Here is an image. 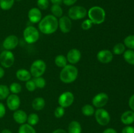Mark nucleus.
<instances>
[{"label": "nucleus", "mask_w": 134, "mask_h": 133, "mask_svg": "<svg viewBox=\"0 0 134 133\" xmlns=\"http://www.w3.org/2000/svg\"><path fill=\"white\" fill-rule=\"evenodd\" d=\"M54 114L55 117H56V118H61L65 114V109L63 107L59 106L55 109Z\"/></svg>", "instance_id": "35"}, {"label": "nucleus", "mask_w": 134, "mask_h": 133, "mask_svg": "<svg viewBox=\"0 0 134 133\" xmlns=\"http://www.w3.org/2000/svg\"><path fill=\"white\" fill-rule=\"evenodd\" d=\"M92 24L93 23L90 19H86L84 20L81 23V27L83 30H88L91 28Z\"/></svg>", "instance_id": "37"}, {"label": "nucleus", "mask_w": 134, "mask_h": 133, "mask_svg": "<svg viewBox=\"0 0 134 133\" xmlns=\"http://www.w3.org/2000/svg\"><path fill=\"white\" fill-rule=\"evenodd\" d=\"M7 105L10 110L16 111L20 106V99L16 94H10L7 98Z\"/></svg>", "instance_id": "12"}, {"label": "nucleus", "mask_w": 134, "mask_h": 133, "mask_svg": "<svg viewBox=\"0 0 134 133\" xmlns=\"http://www.w3.org/2000/svg\"><path fill=\"white\" fill-rule=\"evenodd\" d=\"M14 56L10 50L3 51L0 53V63L4 68H10L14 63Z\"/></svg>", "instance_id": "8"}, {"label": "nucleus", "mask_w": 134, "mask_h": 133, "mask_svg": "<svg viewBox=\"0 0 134 133\" xmlns=\"http://www.w3.org/2000/svg\"><path fill=\"white\" fill-rule=\"evenodd\" d=\"M14 0H0V8L3 10H8L13 7Z\"/></svg>", "instance_id": "26"}, {"label": "nucleus", "mask_w": 134, "mask_h": 133, "mask_svg": "<svg viewBox=\"0 0 134 133\" xmlns=\"http://www.w3.org/2000/svg\"><path fill=\"white\" fill-rule=\"evenodd\" d=\"M82 113L84 116H92L95 113V110H94V106L90 104H85L83 106L81 109Z\"/></svg>", "instance_id": "25"}, {"label": "nucleus", "mask_w": 134, "mask_h": 133, "mask_svg": "<svg viewBox=\"0 0 134 133\" xmlns=\"http://www.w3.org/2000/svg\"><path fill=\"white\" fill-rule=\"evenodd\" d=\"M26 88L27 89V91H30V92H33V91H35L37 87L33 80L30 79L27 82H26Z\"/></svg>", "instance_id": "36"}, {"label": "nucleus", "mask_w": 134, "mask_h": 133, "mask_svg": "<svg viewBox=\"0 0 134 133\" xmlns=\"http://www.w3.org/2000/svg\"><path fill=\"white\" fill-rule=\"evenodd\" d=\"M24 39L28 44H34L39 39V31L34 26H27L23 32Z\"/></svg>", "instance_id": "4"}, {"label": "nucleus", "mask_w": 134, "mask_h": 133, "mask_svg": "<svg viewBox=\"0 0 134 133\" xmlns=\"http://www.w3.org/2000/svg\"><path fill=\"white\" fill-rule=\"evenodd\" d=\"M13 119L14 120L16 123L20 124V125H22V124L26 123L27 121V115L26 112L22 110H17L14 111V113H13Z\"/></svg>", "instance_id": "17"}, {"label": "nucleus", "mask_w": 134, "mask_h": 133, "mask_svg": "<svg viewBox=\"0 0 134 133\" xmlns=\"http://www.w3.org/2000/svg\"><path fill=\"white\" fill-rule=\"evenodd\" d=\"M47 69L45 62L42 59H37L34 61L30 66V73L31 76L34 78L42 76Z\"/></svg>", "instance_id": "5"}, {"label": "nucleus", "mask_w": 134, "mask_h": 133, "mask_svg": "<svg viewBox=\"0 0 134 133\" xmlns=\"http://www.w3.org/2000/svg\"><path fill=\"white\" fill-rule=\"evenodd\" d=\"M129 106L131 110L134 112V94L130 96L129 99Z\"/></svg>", "instance_id": "41"}, {"label": "nucleus", "mask_w": 134, "mask_h": 133, "mask_svg": "<svg viewBox=\"0 0 134 133\" xmlns=\"http://www.w3.org/2000/svg\"><path fill=\"white\" fill-rule=\"evenodd\" d=\"M19 43L18 38L16 35H10L7 37L3 42V46L7 50H11L16 48Z\"/></svg>", "instance_id": "11"}, {"label": "nucleus", "mask_w": 134, "mask_h": 133, "mask_svg": "<svg viewBox=\"0 0 134 133\" xmlns=\"http://www.w3.org/2000/svg\"><path fill=\"white\" fill-rule=\"evenodd\" d=\"M32 108L35 110H42L45 106V100L43 97H37L32 101Z\"/></svg>", "instance_id": "21"}, {"label": "nucleus", "mask_w": 134, "mask_h": 133, "mask_svg": "<svg viewBox=\"0 0 134 133\" xmlns=\"http://www.w3.org/2000/svg\"><path fill=\"white\" fill-rule=\"evenodd\" d=\"M126 50V46L123 43H117L114 46L113 48V52L116 55H120L124 53Z\"/></svg>", "instance_id": "29"}, {"label": "nucleus", "mask_w": 134, "mask_h": 133, "mask_svg": "<svg viewBox=\"0 0 134 133\" xmlns=\"http://www.w3.org/2000/svg\"><path fill=\"white\" fill-rule=\"evenodd\" d=\"M58 27L61 31L64 33H68L71 30V20L66 16H62L58 20Z\"/></svg>", "instance_id": "13"}, {"label": "nucleus", "mask_w": 134, "mask_h": 133, "mask_svg": "<svg viewBox=\"0 0 134 133\" xmlns=\"http://www.w3.org/2000/svg\"><path fill=\"white\" fill-rule=\"evenodd\" d=\"M18 133H37L34 126L29 125L28 123H24L20 125L18 128Z\"/></svg>", "instance_id": "23"}, {"label": "nucleus", "mask_w": 134, "mask_h": 133, "mask_svg": "<svg viewBox=\"0 0 134 133\" xmlns=\"http://www.w3.org/2000/svg\"><path fill=\"white\" fill-rule=\"evenodd\" d=\"M16 1H22V0H16Z\"/></svg>", "instance_id": "47"}, {"label": "nucleus", "mask_w": 134, "mask_h": 133, "mask_svg": "<svg viewBox=\"0 0 134 133\" xmlns=\"http://www.w3.org/2000/svg\"><path fill=\"white\" fill-rule=\"evenodd\" d=\"M51 1L52 5H61L62 3H63V0H51Z\"/></svg>", "instance_id": "43"}, {"label": "nucleus", "mask_w": 134, "mask_h": 133, "mask_svg": "<svg viewBox=\"0 0 134 133\" xmlns=\"http://www.w3.org/2000/svg\"><path fill=\"white\" fill-rule=\"evenodd\" d=\"M102 133H117V131L113 128H107L105 129Z\"/></svg>", "instance_id": "42"}, {"label": "nucleus", "mask_w": 134, "mask_h": 133, "mask_svg": "<svg viewBox=\"0 0 134 133\" xmlns=\"http://www.w3.org/2000/svg\"><path fill=\"white\" fill-rule=\"evenodd\" d=\"M121 133H134V127L130 125H126V126L123 128Z\"/></svg>", "instance_id": "38"}, {"label": "nucleus", "mask_w": 134, "mask_h": 133, "mask_svg": "<svg viewBox=\"0 0 134 133\" xmlns=\"http://www.w3.org/2000/svg\"><path fill=\"white\" fill-rule=\"evenodd\" d=\"M78 0H63V3L67 6H72L74 5Z\"/></svg>", "instance_id": "40"}, {"label": "nucleus", "mask_w": 134, "mask_h": 133, "mask_svg": "<svg viewBox=\"0 0 134 133\" xmlns=\"http://www.w3.org/2000/svg\"><path fill=\"white\" fill-rule=\"evenodd\" d=\"M67 60L71 65H75L79 62L81 59V52L77 48L71 49L67 53Z\"/></svg>", "instance_id": "15"}, {"label": "nucleus", "mask_w": 134, "mask_h": 133, "mask_svg": "<svg viewBox=\"0 0 134 133\" xmlns=\"http://www.w3.org/2000/svg\"><path fill=\"white\" fill-rule=\"evenodd\" d=\"M51 10L52 12V15L54 16L56 18H58V17L60 18V17L62 16L63 9L60 5H52V6L51 8Z\"/></svg>", "instance_id": "27"}, {"label": "nucleus", "mask_w": 134, "mask_h": 133, "mask_svg": "<svg viewBox=\"0 0 134 133\" xmlns=\"http://www.w3.org/2000/svg\"><path fill=\"white\" fill-rule=\"evenodd\" d=\"M33 80H34L37 88L43 89L45 87L46 80H44V78H43V77L40 76L37 77V78H34V79H33Z\"/></svg>", "instance_id": "33"}, {"label": "nucleus", "mask_w": 134, "mask_h": 133, "mask_svg": "<svg viewBox=\"0 0 134 133\" xmlns=\"http://www.w3.org/2000/svg\"><path fill=\"white\" fill-rule=\"evenodd\" d=\"M37 5L41 10H46L49 7V1L48 0H37Z\"/></svg>", "instance_id": "34"}, {"label": "nucleus", "mask_w": 134, "mask_h": 133, "mask_svg": "<svg viewBox=\"0 0 134 133\" xmlns=\"http://www.w3.org/2000/svg\"><path fill=\"white\" fill-rule=\"evenodd\" d=\"M124 59L128 63L134 65V51L133 50H127L124 52Z\"/></svg>", "instance_id": "24"}, {"label": "nucleus", "mask_w": 134, "mask_h": 133, "mask_svg": "<svg viewBox=\"0 0 134 133\" xmlns=\"http://www.w3.org/2000/svg\"><path fill=\"white\" fill-rule=\"evenodd\" d=\"M5 75V70H4L3 68L0 66V79L2 78Z\"/></svg>", "instance_id": "45"}, {"label": "nucleus", "mask_w": 134, "mask_h": 133, "mask_svg": "<svg viewBox=\"0 0 134 133\" xmlns=\"http://www.w3.org/2000/svg\"><path fill=\"white\" fill-rule=\"evenodd\" d=\"M10 93L9 88L5 85L0 84V100L7 99Z\"/></svg>", "instance_id": "31"}, {"label": "nucleus", "mask_w": 134, "mask_h": 133, "mask_svg": "<svg viewBox=\"0 0 134 133\" xmlns=\"http://www.w3.org/2000/svg\"><path fill=\"white\" fill-rule=\"evenodd\" d=\"M109 101V96L105 93H99L94 96L92 102L96 108H102L107 104Z\"/></svg>", "instance_id": "10"}, {"label": "nucleus", "mask_w": 134, "mask_h": 133, "mask_svg": "<svg viewBox=\"0 0 134 133\" xmlns=\"http://www.w3.org/2000/svg\"><path fill=\"white\" fill-rule=\"evenodd\" d=\"M121 122L125 125H130L134 123V112L128 110L124 112L120 117Z\"/></svg>", "instance_id": "18"}, {"label": "nucleus", "mask_w": 134, "mask_h": 133, "mask_svg": "<svg viewBox=\"0 0 134 133\" xmlns=\"http://www.w3.org/2000/svg\"><path fill=\"white\" fill-rule=\"evenodd\" d=\"M9 91L12 93L13 94H17L20 93L22 91V86L19 83L17 82H13L9 86Z\"/></svg>", "instance_id": "32"}, {"label": "nucleus", "mask_w": 134, "mask_h": 133, "mask_svg": "<svg viewBox=\"0 0 134 133\" xmlns=\"http://www.w3.org/2000/svg\"><path fill=\"white\" fill-rule=\"evenodd\" d=\"M54 63L56 66L62 69L63 67L68 65V60H67L66 57L64 55H58L54 59Z\"/></svg>", "instance_id": "22"}, {"label": "nucleus", "mask_w": 134, "mask_h": 133, "mask_svg": "<svg viewBox=\"0 0 134 133\" xmlns=\"http://www.w3.org/2000/svg\"><path fill=\"white\" fill-rule=\"evenodd\" d=\"M1 133H13V132H12L11 130H10L9 129H3V130L1 132Z\"/></svg>", "instance_id": "46"}, {"label": "nucleus", "mask_w": 134, "mask_h": 133, "mask_svg": "<svg viewBox=\"0 0 134 133\" xmlns=\"http://www.w3.org/2000/svg\"><path fill=\"white\" fill-rule=\"evenodd\" d=\"M97 59L102 63H109L113 61V54L109 50H102L97 53Z\"/></svg>", "instance_id": "14"}, {"label": "nucleus", "mask_w": 134, "mask_h": 133, "mask_svg": "<svg viewBox=\"0 0 134 133\" xmlns=\"http://www.w3.org/2000/svg\"><path fill=\"white\" fill-rule=\"evenodd\" d=\"M16 76L17 79L22 82H27L29 80L31 79V74L30 71L26 69H18L16 72Z\"/></svg>", "instance_id": "19"}, {"label": "nucleus", "mask_w": 134, "mask_h": 133, "mask_svg": "<svg viewBox=\"0 0 134 133\" xmlns=\"http://www.w3.org/2000/svg\"><path fill=\"white\" fill-rule=\"evenodd\" d=\"M38 27L42 33L51 35L56 32L58 28V20L52 14H48L41 20Z\"/></svg>", "instance_id": "1"}, {"label": "nucleus", "mask_w": 134, "mask_h": 133, "mask_svg": "<svg viewBox=\"0 0 134 133\" xmlns=\"http://www.w3.org/2000/svg\"><path fill=\"white\" fill-rule=\"evenodd\" d=\"M39 117L37 113H31L29 116H27V122L29 125H31V126H34V125H36L39 123Z\"/></svg>", "instance_id": "28"}, {"label": "nucleus", "mask_w": 134, "mask_h": 133, "mask_svg": "<svg viewBox=\"0 0 134 133\" xmlns=\"http://www.w3.org/2000/svg\"><path fill=\"white\" fill-rule=\"evenodd\" d=\"M28 19L31 23H38L42 19V13L39 8L33 7L28 11Z\"/></svg>", "instance_id": "16"}, {"label": "nucleus", "mask_w": 134, "mask_h": 133, "mask_svg": "<svg viewBox=\"0 0 134 133\" xmlns=\"http://www.w3.org/2000/svg\"><path fill=\"white\" fill-rule=\"evenodd\" d=\"M52 133H68V132H67L66 130H64V129H58L54 130Z\"/></svg>", "instance_id": "44"}, {"label": "nucleus", "mask_w": 134, "mask_h": 133, "mask_svg": "<svg viewBox=\"0 0 134 133\" xmlns=\"http://www.w3.org/2000/svg\"><path fill=\"white\" fill-rule=\"evenodd\" d=\"M82 126L77 121H72L69 123L68 128V133H81Z\"/></svg>", "instance_id": "20"}, {"label": "nucleus", "mask_w": 134, "mask_h": 133, "mask_svg": "<svg viewBox=\"0 0 134 133\" xmlns=\"http://www.w3.org/2000/svg\"><path fill=\"white\" fill-rule=\"evenodd\" d=\"M5 113H6V109L5 106L3 103L0 102V119L3 117L5 116Z\"/></svg>", "instance_id": "39"}, {"label": "nucleus", "mask_w": 134, "mask_h": 133, "mask_svg": "<svg viewBox=\"0 0 134 133\" xmlns=\"http://www.w3.org/2000/svg\"><path fill=\"white\" fill-rule=\"evenodd\" d=\"M88 19H90L93 24H101L105 20L106 13L104 9L99 6H94L90 8L87 13Z\"/></svg>", "instance_id": "3"}, {"label": "nucleus", "mask_w": 134, "mask_h": 133, "mask_svg": "<svg viewBox=\"0 0 134 133\" xmlns=\"http://www.w3.org/2000/svg\"><path fill=\"white\" fill-rule=\"evenodd\" d=\"M97 123L101 126H106L111 121L109 113L103 108H98L94 113Z\"/></svg>", "instance_id": "7"}, {"label": "nucleus", "mask_w": 134, "mask_h": 133, "mask_svg": "<svg viewBox=\"0 0 134 133\" xmlns=\"http://www.w3.org/2000/svg\"><path fill=\"white\" fill-rule=\"evenodd\" d=\"M124 44L130 50H134V35L127 36L124 40Z\"/></svg>", "instance_id": "30"}, {"label": "nucleus", "mask_w": 134, "mask_h": 133, "mask_svg": "<svg viewBox=\"0 0 134 133\" xmlns=\"http://www.w3.org/2000/svg\"><path fill=\"white\" fill-rule=\"evenodd\" d=\"M78 69L73 65H67L62 69L60 73V80L64 83H71L78 77Z\"/></svg>", "instance_id": "2"}, {"label": "nucleus", "mask_w": 134, "mask_h": 133, "mask_svg": "<svg viewBox=\"0 0 134 133\" xmlns=\"http://www.w3.org/2000/svg\"><path fill=\"white\" fill-rule=\"evenodd\" d=\"M74 102V95L71 91H65L62 93L58 98V104L63 108H68Z\"/></svg>", "instance_id": "9"}, {"label": "nucleus", "mask_w": 134, "mask_h": 133, "mask_svg": "<svg viewBox=\"0 0 134 133\" xmlns=\"http://www.w3.org/2000/svg\"><path fill=\"white\" fill-rule=\"evenodd\" d=\"M87 13V10L84 7L79 5L72 6L68 10V17L73 20H81L86 16Z\"/></svg>", "instance_id": "6"}]
</instances>
